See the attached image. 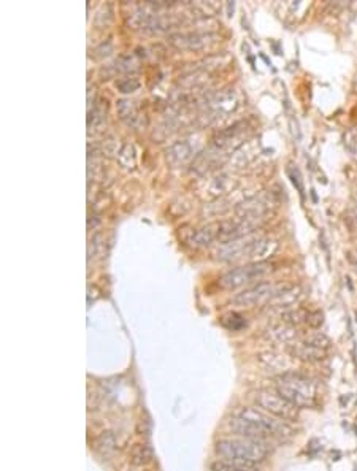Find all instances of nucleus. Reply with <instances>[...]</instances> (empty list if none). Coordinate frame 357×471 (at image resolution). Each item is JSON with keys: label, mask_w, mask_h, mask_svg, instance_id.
<instances>
[{"label": "nucleus", "mask_w": 357, "mask_h": 471, "mask_svg": "<svg viewBox=\"0 0 357 471\" xmlns=\"http://www.w3.org/2000/svg\"><path fill=\"white\" fill-rule=\"evenodd\" d=\"M214 451L224 462L251 465V467L266 462L270 452L266 441H257V439L243 437L219 439L216 446H214Z\"/></svg>", "instance_id": "obj_2"}, {"label": "nucleus", "mask_w": 357, "mask_h": 471, "mask_svg": "<svg viewBox=\"0 0 357 471\" xmlns=\"http://www.w3.org/2000/svg\"><path fill=\"white\" fill-rule=\"evenodd\" d=\"M272 271H273V264L267 262V260L266 262H249L224 273L219 280V286L227 290H233L248 286L251 283L259 281L264 276L272 273Z\"/></svg>", "instance_id": "obj_4"}, {"label": "nucleus", "mask_w": 357, "mask_h": 471, "mask_svg": "<svg viewBox=\"0 0 357 471\" xmlns=\"http://www.w3.org/2000/svg\"><path fill=\"white\" fill-rule=\"evenodd\" d=\"M212 471H257V470L252 468L251 465H238V463L219 460L212 465Z\"/></svg>", "instance_id": "obj_14"}, {"label": "nucleus", "mask_w": 357, "mask_h": 471, "mask_svg": "<svg viewBox=\"0 0 357 471\" xmlns=\"http://www.w3.org/2000/svg\"><path fill=\"white\" fill-rule=\"evenodd\" d=\"M229 429L237 435L257 441L273 438H287L294 435V429L285 420L273 418L256 408H240L229 419Z\"/></svg>", "instance_id": "obj_1"}, {"label": "nucleus", "mask_w": 357, "mask_h": 471, "mask_svg": "<svg viewBox=\"0 0 357 471\" xmlns=\"http://www.w3.org/2000/svg\"><path fill=\"white\" fill-rule=\"evenodd\" d=\"M140 86V83L137 79H122V82L118 83V88L121 89V92H132L135 91Z\"/></svg>", "instance_id": "obj_17"}, {"label": "nucleus", "mask_w": 357, "mask_h": 471, "mask_svg": "<svg viewBox=\"0 0 357 471\" xmlns=\"http://www.w3.org/2000/svg\"><path fill=\"white\" fill-rule=\"evenodd\" d=\"M281 289L283 288L275 286L272 283H257L233 297L232 303L237 307H256L261 303H268Z\"/></svg>", "instance_id": "obj_6"}, {"label": "nucleus", "mask_w": 357, "mask_h": 471, "mask_svg": "<svg viewBox=\"0 0 357 471\" xmlns=\"http://www.w3.org/2000/svg\"><path fill=\"white\" fill-rule=\"evenodd\" d=\"M276 392L281 394L299 410L315 408L319 401L318 384L309 376L289 371L276 380Z\"/></svg>", "instance_id": "obj_3"}, {"label": "nucleus", "mask_w": 357, "mask_h": 471, "mask_svg": "<svg viewBox=\"0 0 357 471\" xmlns=\"http://www.w3.org/2000/svg\"><path fill=\"white\" fill-rule=\"evenodd\" d=\"M178 148H180V153L178 151H174V150H170L169 153V159L171 160V162H175V164H180V162H184V160L189 159L190 156V146L186 145V143H181V145H178Z\"/></svg>", "instance_id": "obj_16"}, {"label": "nucleus", "mask_w": 357, "mask_h": 471, "mask_svg": "<svg viewBox=\"0 0 357 471\" xmlns=\"http://www.w3.org/2000/svg\"><path fill=\"white\" fill-rule=\"evenodd\" d=\"M257 359L268 371L278 373V376L289 373V370H291V362L285 356L276 354V352H262Z\"/></svg>", "instance_id": "obj_10"}, {"label": "nucleus", "mask_w": 357, "mask_h": 471, "mask_svg": "<svg viewBox=\"0 0 357 471\" xmlns=\"http://www.w3.org/2000/svg\"><path fill=\"white\" fill-rule=\"evenodd\" d=\"M254 403L259 406V410L272 414L273 418H278L285 420V422H294V420L299 419V408L294 406L291 401H287L276 390H257L254 394Z\"/></svg>", "instance_id": "obj_5"}, {"label": "nucleus", "mask_w": 357, "mask_h": 471, "mask_svg": "<svg viewBox=\"0 0 357 471\" xmlns=\"http://www.w3.org/2000/svg\"><path fill=\"white\" fill-rule=\"evenodd\" d=\"M97 448L100 449L103 452V454H108V452L115 451V448H116V439H115V437L112 435V433H110V432L102 433V435L98 437V439H97Z\"/></svg>", "instance_id": "obj_15"}, {"label": "nucleus", "mask_w": 357, "mask_h": 471, "mask_svg": "<svg viewBox=\"0 0 357 471\" xmlns=\"http://www.w3.org/2000/svg\"><path fill=\"white\" fill-rule=\"evenodd\" d=\"M300 338H304L305 342H309L310 344L316 346V348H321V349H325V351L330 349V340L327 337H325L324 333H321V332L305 333L304 337H300Z\"/></svg>", "instance_id": "obj_13"}, {"label": "nucleus", "mask_w": 357, "mask_h": 471, "mask_svg": "<svg viewBox=\"0 0 357 471\" xmlns=\"http://www.w3.org/2000/svg\"><path fill=\"white\" fill-rule=\"evenodd\" d=\"M301 295H304V290H301L299 286L283 288L280 292L268 302V308L281 309V313H285L287 311V309L295 308V305H299L301 300Z\"/></svg>", "instance_id": "obj_8"}, {"label": "nucleus", "mask_w": 357, "mask_h": 471, "mask_svg": "<svg viewBox=\"0 0 357 471\" xmlns=\"http://www.w3.org/2000/svg\"><path fill=\"white\" fill-rule=\"evenodd\" d=\"M152 460V451L146 444H135L131 449V462L134 465H148Z\"/></svg>", "instance_id": "obj_12"}, {"label": "nucleus", "mask_w": 357, "mask_h": 471, "mask_svg": "<svg viewBox=\"0 0 357 471\" xmlns=\"http://www.w3.org/2000/svg\"><path fill=\"white\" fill-rule=\"evenodd\" d=\"M266 337L268 342L276 343V344H285L286 348L289 344H292L295 340H299L297 327H292L286 324V322H278V324L270 325L266 330Z\"/></svg>", "instance_id": "obj_9"}, {"label": "nucleus", "mask_w": 357, "mask_h": 471, "mask_svg": "<svg viewBox=\"0 0 357 471\" xmlns=\"http://www.w3.org/2000/svg\"><path fill=\"white\" fill-rule=\"evenodd\" d=\"M210 34H184L171 37V45L180 49H200L210 43Z\"/></svg>", "instance_id": "obj_11"}, {"label": "nucleus", "mask_w": 357, "mask_h": 471, "mask_svg": "<svg viewBox=\"0 0 357 471\" xmlns=\"http://www.w3.org/2000/svg\"><path fill=\"white\" fill-rule=\"evenodd\" d=\"M286 351L289 352V356H291V357L297 359V361H301V362H309V363L321 362L329 354V351L316 348V346H313L309 342H305L304 338L295 340L292 344L287 346Z\"/></svg>", "instance_id": "obj_7"}]
</instances>
